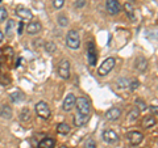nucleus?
<instances>
[{
  "label": "nucleus",
  "mask_w": 158,
  "mask_h": 148,
  "mask_svg": "<svg viewBox=\"0 0 158 148\" xmlns=\"http://www.w3.org/2000/svg\"><path fill=\"white\" fill-rule=\"evenodd\" d=\"M103 139L108 144H113V143H116L118 140V136L113 130H106L103 132Z\"/></svg>",
  "instance_id": "obj_13"
},
{
  "label": "nucleus",
  "mask_w": 158,
  "mask_h": 148,
  "mask_svg": "<svg viewBox=\"0 0 158 148\" xmlns=\"http://www.w3.org/2000/svg\"><path fill=\"white\" fill-rule=\"evenodd\" d=\"M90 114H81V113H77L75 115H74V125L77 127H81V126H85L86 123L90 121Z\"/></svg>",
  "instance_id": "obj_10"
},
{
  "label": "nucleus",
  "mask_w": 158,
  "mask_h": 148,
  "mask_svg": "<svg viewBox=\"0 0 158 148\" xmlns=\"http://www.w3.org/2000/svg\"><path fill=\"white\" fill-rule=\"evenodd\" d=\"M136 105L138 106V111H144V110L148 109V106H146L145 101H142L141 98H137V100H136Z\"/></svg>",
  "instance_id": "obj_26"
},
{
  "label": "nucleus",
  "mask_w": 158,
  "mask_h": 148,
  "mask_svg": "<svg viewBox=\"0 0 158 148\" xmlns=\"http://www.w3.org/2000/svg\"><path fill=\"white\" fill-rule=\"evenodd\" d=\"M24 98V95L21 92H13L12 95H11V100L13 101V102H19V101H21Z\"/></svg>",
  "instance_id": "obj_24"
},
{
  "label": "nucleus",
  "mask_w": 158,
  "mask_h": 148,
  "mask_svg": "<svg viewBox=\"0 0 158 148\" xmlns=\"http://www.w3.org/2000/svg\"><path fill=\"white\" fill-rule=\"evenodd\" d=\"M15 13H16L17 17H20L21 20H24V21H31V20L33 18L32 11H29L27 7H23V6H19V7L16 8V11H15Z\"/></svg>",
  "instance_id": "obj_6"
},
{
  "label": "nucleus",
  "mask_w": 158,
  "mask_h": 148,
  "mask_svg": "<svg viewBox=\"0 0 158 148\" xmlns=\"http://www.w3.org/2000/svg\"><path fill=\"white\" fill-rule=\"evenodd\" d=\"M0 115L3 118H6V119H11L12 115H13V111L11 109V106L9 105H2L0 107Z\"/></svg>",
  "instance_id": "obj_16"
},
{
  "label": "nucleus",
  "mask_w": 158,
  "mask_h": 148,
  "mask_svg": "<svg viewBox=\"0 0 158 148\" xmlns=\"http://www.w3.org/2000/svg\"><path fill=\"white\" fill-rule=\"evenodd\" d=\"M54 147H56V142H54V139H52V138H45V139H42L38 143L37 148H54Z\"/></svg>",
  "instance_id": "obj_17"
},
{
  "label": "nucleus",
  "mask_w": 158,
  "mask_h": 148,
  "mask_svg": "<svg viewBox=\"0 0 158 148\" xmlns=\"http://www.w3.org/2000/svg\"><path fill=\"white\" fill-rule=\"evenodd\" d=\"M142 126L145 127V129H150V127L156 126V118L154 115H148L144 118V121H142Z\"/></svg>",
  "instance_id": "obj_18"
},
{
  "label": "nucleus",
  "mask_w": 158,
  "mask_h": 148,
  "mask_svg": "<svg viewBox=\"0 0 158 148\" xmlns=\"http://www.w3.org/2000/svg\"><path fill=\"white\" fill-rule=\"evenodd\" d=\"M150 110L153 111V114L157 115V106H150Z\"/></svg>",
  "instance_id": "obj_34"
},
{
  "label": "nucleus",
  "mask_w": 158,
  "mask_h": 148,
  "mask_svg": "<svg viewBox=\"0 0 158 148\" xmlns=\"http://www.w3.org/2000/svg\"><path fill=\"white\" fill-rule=\"evenodd\" d=\"M59 148H69V147H66V146H61V147H59Z\"/></svg>",
  "instance_id": "obj_36"
},
{
  "label": "nucleus",
  "mask_w": 158,
  "mask_h": 148,
  "mask_svg": "<svg viewBox=\"0 0 158 148\" xmlns=\"http://www.w3.org/2000/svg\"><path fill=\"white\" fill-rule=\"evenodd\" d=\"M128 139H129L132 146H138L142 142V139H144V135L140 131H132L128 134Z\"/></svg>",
  "instance_id": "obj_12"
},
{
  "label": "nucleus",
  "mask_w": 158,
  "mask_h": 148,
  "mask_svg": "<svg viewBox=\"0 0 158 148\" xmlns=\"http://www.w3.org/2000/svg\"><path fill=\"white\" fill-rule=\"evenodd\" d=\"M135 67H136L137 71L144 72V71H146V68H148V60L145 58H142V56H138L136 59V62H135Z\"/></svg>",
  "instance_id": "obj_15"
},
{
  "label": "nucleus",
  "mask_w": 158,
  "mask_h": 148,
  "mask_svg": "<svg viewBox=\"0 0 158 148\" xmlns=\"http://www.w3.org/2000/svg\"><path fill=\"white\" fill-rule=\"evenodd\" d=\"M83 148H96V143L94 139H88L86 143H85V147Z\"/></svg>",
  "instance_id": "obj_31"
},
{
  "label": "nucleus",
  "mask_w": 158,
  "mask_h": 148,
  "mask_svg": "<svg viewBox=\"0 0 158 148\" xmlns=\"http://www.w3.org/2000/svg\"><path fill=\"white\" fill-rule=\"evenodd\" d=\"M57 132L58 134H62V135H66L70 132V126L67 123H59L57 126Z\"/></svg>",
  "instance_id": "obj_19"
},
{
  "label": "nucleus",
  "mask_w": 158,
  "mask_h": 148,
  "mask_svg": "<svg viewBox=\"0 0 158 148\" xmlns=\"http://www.w3.org/2000/svg\"><path fill=\"white\" fill-rule=\"evenodd\" d=\"M120 117H121V110L118 109V107H111V109L106 113V118L111 122L117 121Z\"/></svg>",
  "instance_id": "obj_14"
},
{
  "label": "nucleus",
  "mask_w": 158,
  "mask_h": 148,
  "mask_svg": "<svg viewBox=\"0 0 158 148\" xmlns=\"http://www.w3.org/2000/svg\"><path fill=\"white\" fill-rule=\"evenodd\" d=\"M57 21H58V24H59V25H61L62 28L67 26V24H69V20H67V17H66V16H63V14H59L58 18H57Z\"/></svg>",
  "instance_id": "obj_25"
},
{
  "label": "nucleus",
  "mask_w": 158,
  "mask_h": 148,
  "mask_svg": "<svg viewBox=\"0 0 158 148\" xmlns=\"http://www.w3.org/2000/svg\"><path fill=\"white\" fill-rule=\"evenodd\" d=\"M2 2H3V0H0V3H2Z\"/></svg>",
  "instance_id": "obj_38"
},
{
  "label": "nucleus",
  "mask_w": 158,
  "mask_h": 148,
  "mask_svg": "<svg viewBox=\"0 0 158 148\" xmlns=\"http://www.w3.org/2000/svg\"><path fill=\"white\" fill-rule=\"evenodd\" d=\"M75 107L78 109V113H81V114H90L91 105H90V101H88L86 97L77 98L75 100Z\"/></svg>",
  "instance_id": "obj_4"
},
{
  "label": "nucleus",
  "mask_w": 158,
  "mask_h": 148,
  "mask_svg": "<svg viewBox=\"0 0 158 148\" xmlns=\"http://www.w3.org/2000/svg\"><path fill=\"white\" fill-rule=\"evenodd\" d=\"M129 79H125V77H123V79H118L117 80V84H118V87H121V88H125L128 87V84H129Z\"/></svg>",
  "instance_id": "obj_29"
},
{
  "label": "nucleus",
  "mask_w": 158,
  "mask_h": 148,
  "mask_svg": "<svg viewBox=\"0 0 158 148\" xmlns=\"http://www.w3.org/2000/svg\"><path fill=\"white\" fill-rule=\"evenodd\" d=\"M85 4H86L85 0H77V2H75V7L77 8H81V7L85 6Z\"/></svg>",
  "instance_id": "obj_32"
},
{
  "label": "nucleus",
  "mask_w": 158,
  "mask_h": 148,
  "mask_svg": "<svg viewBox=\"0 0 158 148\" xmlns=\"http://www.w3.org/2000/svg\"><path fill=\"white\" fill-rule=\"evenodd\" d=\"M66 45L70 49H73V50H77V49L81 47V37H79L78 30L73 29V30H70L67 33V36H66Z\"/></svg>",
  "instance_id": "obj_1"
},
{
  "label": "nucleus",
  "mask_w": 158,
  "mask_h": 148,
  "mask_svg": "<svg viewBox=\"0 0 158 148\" xmlns=\"http://www.w3.org/2000/svg\"><path fill=\"white\" fill-rule=\"evenodd\" d=\"M3 39H4V33H3L2 30H0V43L3 42Z\"/></svg>",
  "instance_id": "obj_35"
},
{
  "label": "nucleus",
  "mask_w": 158,
  "mask_h": 148,
  "mask_svg": "<svg viewBox=\"0 0 158 148\" xmlns=\"http://www.w3.org/2000/svg\"><path fill=\"white\" fill-rule=\"evenodd\" d=\"M138 115H140V111H138V109H132L129 111V114H128V121H129V122H135L138 118Z\"/></svg>",
  "instance_id": "obj_23"
},
{
  "label": "nucleus",
  "mask_w": 158,
  "mask_h": 148,
  "mask_svg": "<svg viewBox=\"0 0 158 148\" xmlns=\"http://www.w3.org/2000/svg\"><path fill=\"white\" fill-rule=\"evenodd\" d=\"M23 30H24V22H20V24H19V28H17L19 36H21V34H23Z\"/></svg>",
  "instance_id": "obj_33"
},
{
  "label": "nucleus",
  "mask_w": 158,
  "mask_h": 148,
  "mask_svg": "<svg viewBox=\"0 0 158 148\" xmlns=\"http://www.w3.org/2000/svg\"><path fill=\"white\" fill-rule=\"evenodd\" d=\"M36 113L40 118H42V119H49L52 115L50 107H49V105L45 101H40L36 103Z\"/></svg>",
  "instance_id": "obj_3"
},
{
  "label": "nucleus",
  "mask_w": 158,
  "mask_h": 148,
  "mask_svg": "<svg viewBox=\"0 0 158 148\" xmlns=\"http://www.w3.org/2000/svg\"><path fill=\"white\" fill-rule=\"evenodd\" d=\"M16 28V24H15L13 20H8V22H7V28H6V33H7V36L8 37H12V34H13V29Z\"/></svg>",
  "instance_id": "obj_20"
},
{
  "label": "nucleus",
  "mask_w": 158,
  "mask_h": 148,
  "mask_svg": "<svg viewBox=\"0 0 158 148\" xmlns=\"http://www.w3.org/2000/svg\"><path fill=\"white\" fill-rule=\"evenodd\" d=\"M129 2H136V0H129Z\"/></svg>",
  "instance_id": "obj_37"
},
{
  "label": "nucleus",
  "mask_w": 158,
  "mask_h": 148,
  "mask_svg": "<svg viewBox=\"0 0 158 148\" xmlns=\"http://www.w3.org/2000/svg\"><path fill=\"white\" fill-rule=\"evenodd\" d=\"M87 58H88V63H90V66H96V63H98V54H96L95 43H94L92 41L88 42Z\"/></svg>",
  "instance_id": "obj_7"
},
{
  "label": "nucleus",
  "mask_w": 158,
  "mask_h": 148,
  "mask_svg": "<svg viewBox=\"0 0 158 148\" xmlns=\"http://www.w3.org/2000/svg\"><path fill=\"white\" fill-rule=\"evenodd\" d=\"M75 96L73 95V93H69V95L66 96V98H65V101H63V105H62V107H63V110L65 111H71L74 107H75Z\"/></svg>",
  "instance_id": "obj_9"
},
{
  "label": "nucleus",
  "mask_w": 158,
  "mask_h": 148,
  "mask_svg": "<svg viewBox=\"0 0 158 148\" xmlns=\"http://www.w3.org/2000/svg\"><path fill=\"white\" fill-rule=\"evenodd\" d=\"M45 50L48 54H54L57 51V46H56V43L52 42V41H49L45 43Z\"/></svg>",
  "instance_id": "obj_22"
},
{
  "label": "nucleus",
  "mask_w": 158,
  "mask_h": 148,
  "mask_svg": "<svg viewBox=\"0 0 158 148\" xmlns=\"http://www.w3.org/2000/svg\"><path fill=\"white\" fill-rule=\"evenodd\" d=\"M115 64H116L115 58H107L106 60L100 64V67L98 68V75L99 76H106V75H108V73H110L113 70Z\"/></svg>",
  "instance_id": "obj_2"
},
{
  "label": "nucleus",
  "mask_w": 158,
  "mask_h": 148,
  "mask_svg": "<svg viewBox=\"0 0 158 148\" xmlns=\"http://www.w3.org/2000/svg\"><path fill=\"white\" fill-rule=\"evenodd\" d=\"M138 87H140V81L138 80H132V81H129V84H128L129 91H135V89H137Z\"/></svg>",
  "instance_id": "obj_28"
},
{
  "label": "nucleus",
  "mask_w": 158,
  "mask_h": 148,
  "mask_svg": "<svg viewBox=\"0 0 158 148\" xmlns=\"http://www.w3.org/2000/svg\"><path fill=\"white\" fill-rule=\"evenodd\" d=\"M58 75L61 76L63 80H67L70 77V62L67 59H62L58 64Z\"/></svg>",
  "instance_id": "obj_5"
},
{
  "label": "nucleus",
  "mask_w": 158,
  "mask_h": 148,
  "mask_svg": "<svg viewBox=\"0 0 158 148\" xmlns=\"http://www.w3.org/2000/svg\"><path fill=\"white\" fill-rule=\"evenodd\" d=\"M124 9H125V13L128 14V17L131 20H135V9H133V7L131 6V3H125Z\"/></svg>",
  "instance_id": "obj_21"
},
{
  "label": "nucleus",
  "mask_w": 158,
  "mask_h": 148,
  "mask_svg": "<svg viewBox=\"0 0 158 148\" xmlns=\"http://www.w3.org/2000/svg\"><path fill=\"white\" fill-rule=\"evenodd\" d=\"M8 17V12L4 7H0V22H4Z\"/></svg>",
  "instance_id": "obj_27"
},
{
  "label": "nucleus",
  "mask_w": 158,
  "mask_h": 148,
  "mask_svg": "<svg viewBox=\"0 0 158 148\" xmlns=\"http://www.w3.org/2000/svg\"><path fill=\"white\" fill-rule=\"evenodd\" d=\"M41 29H42V26H41V22L40 21H31L27 25V33L28 34H31V36H34V34H38L40 32H41Z\"/></svg>",
  "instance_id": "obj_11"
},
{
  "label": "nucleus",
  "mask_w": 158,
  "mask_h": 148,
  "mask_svg": "<svg viewBox=\"0 0 158 148\" xmlns=\"http://www.w3.org/2000/svg\"><path fill=\"white\" fill-rule=\"evenodd\" d=\"M52 2L56 9H61L63 7V4H65V0H52Z\"/></svg>",
  "instance_id": "obj_30"
},
{
  "label": "nucleus",
  "mask_w": 158,
  "mask_h": 148,
  "mask_svg": "<svg viewBox=\"0 0 158 148\" xmlns=\"http://www.w3.org/2000/svg\"><path fill=\"white\" fill-rule=\"evenodd\" d=\"M106 8L110 14L115 16V14L120 13L121 11V6L118 3V0H106Z\"/></svg>",
  "instance_id": "obj_8"
}]
</instances>
